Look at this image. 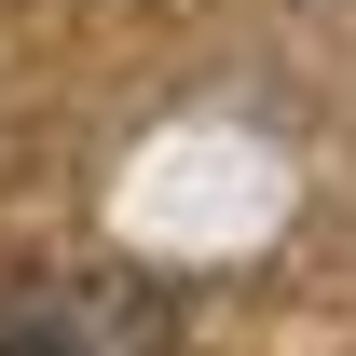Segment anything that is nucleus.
Here are the masks:
<instances>
[{
    "label": "nucleus",
    "mask_w": 356,
    "mask_h": 356,
    "mask_svg": "<svg viewBox=\"0 0 356 356\" xmlns=\"http://www.w3.org/2000/svg\"><path fill=\"white\" fill-rule=\"evenodd\" d=\"M0 356H165V315L110 274H42L0 288Z\"/></svg>",
    "instance_id": "1"
}]
</instances>
